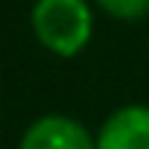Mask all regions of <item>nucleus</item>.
I'll list each match as a JSON object with an SVG mask.
<instances>
[{"label": "nucleus", "mask_w": 149, "mask_h": 149, "mask_svg": "<svg viewBox=\"0 0 149 149\" xmlns=\"http://www.w3.org/2000/svg\"><path fill=\"white\" fill-rule=\"evenodd\" d=\"M18 149H97V140L79 119L46 113L24 128Z\"/></svg>", "instance_id": "2"}, {"label": "nucleus", "mask_w": 149, "mask_h": 149, "mask_svg": "<svg viewBox=\"0 0 149 149\" xmlns=\"http://www.w3.org/2000/svg\"><path fill=\"white\" fill-rule=\"evenodd\" d=\"M31 31L46 52L76 58L94 33V12L88 0H37L31 9Z\"/></svg>", "instance_id": "1"}, {"label": "nucleus", "mask_w": 149, "mask_h": 149, "mask_svg": "<svg viewBox=\"0 0 149 149\" xmlns=\"http://www.w3.org/2000/svg\"><path fill=\"white\" fill-rule=\"evenodd\" d=\"M94 3L119 22H140L149 15V0H94Z\"/></svg>", "instance_id": "4"}, {"label": "nucleus", "mask_w": 149, "mask_h": 149, "mask_svg": "<svg viewBox=\"0 0 149 149\" xmlns=\"http://www.w3.org/2000/svg\"><path fill=\"white\" fill-rule=\"evenodd\" d=\"M97 149H149V107L128 104L100 122Z\"/></svg>", "instance_id": "3"}]
</instances>
